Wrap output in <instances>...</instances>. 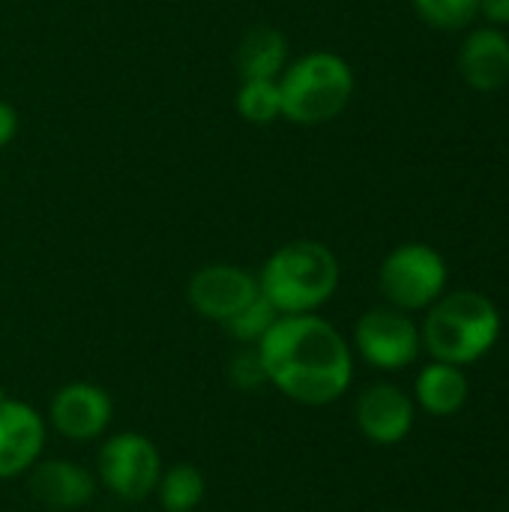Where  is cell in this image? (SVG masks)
I'll use <instances>...</instances> for the list:
<instances>
[{"mask_svg": "<svg viewBox=\"0 0 509 512\" xmlns=\"http://www.w3.org/2000/svg\"><path fill=\"white\" fill-rule=\"evenodd\" d=\"M357 426L372 444L393 447L414 429V402L396 384H375L357 399Z\"/></svg>", "mask_w": 509, "mask_h": 512, "instance_id": "8fae6325", "label": "cell"}, {"mask_svg": "<svg viewBox=\"0 0 509 512\" xmlns=\"http://www.w3.org/2000/svg\"><path fill=\"white\" fill-rule=\"evenodd\" d=\"M480 18H486L492 27L509 24V0H480Z\"/></svg>", "mask_w": 509, "mask_h": 512, "instance_id": "44dd1931", "label": "cell"}, {"mask_svg": "<svg viewBox=\"0 0 509 512\" xmlns=\"http://www.w3.org/2000/svg\"><path fill=\"white\" fill-rule=\"evenodd\" d=\"M99 483L120 501L138 504L156 492L162 477V456L156 444L141 432L111 435L96 456Z\"/></svg>", "mask_w": 509, "mask_h": 512, "instance_id": "8992f818", "label": "cell"}, {"mask_svg": "<svg viewBox=\"0 0 509 512\" xmlns=\"http://www.w3.org/2000/svg\"><path fill=\"white\" fill-rule=\"evenodd\" d=\"M282 117L297 126H321L345 111L354 96V69L333 51H309L279 75Z\"/></svg>", "mask_w": 509, "mask_h": 512, "instance_id": "277c9868", "label": "cell"}, {"mask_svg": "<svg viewBox=\"0 0 509 512\" xmlns=\"http://www.w3.org/2000/svg\"><path fill=\"white\" fill-rule=\"evenodd\" d=\"M30 495L54 512H72L87 507L96 495V477L69 459H48L30 468Z\"/></svg>", "mask_w": 509, "mask_h": 512, "instance_id": "7c38bea8", "label": "cell"}, {"mask_svg": "<svg viewBox=\"0 0 509 512\" xmlns=\"http://www.w3.org/2000/svg\"><path fill=\"white\" fill-rule=\"evenodd\" d=\"M258 294H261L258 276H252L249 270L234 267V264H207V267L195 270L186 285L189 306L201 318L216 321V324L231 321Z\"/></svg>", "mask_w": 509, "mask_h": 512, "instance_id": "ba28073f", "label": "cell"}, {"mask_svg": "<svg viewBox=\"0 0 509 512\" xmlns=\"http://www.w3.org/2000/svg\"><path fill=\"white\" fill-rule=\"evenodd\" d=\"M414 12L435 30H465L480 18V0H411Z\"/></svg>", "mask_w": 509, "mask_h": 512, "instance_id": "ac0fdd59", "label": "cell"}, {"mask_svg": "<svg viewBox=\"0 0 509 512\" xmlns=\"http://www.w3.org/2000/svg\"><path fill=\"white\" fill-rule=\"evenodd\" d=\"M468 378L462 372V366H450V363H429L414 384V399L417 405L432 414V417H453L465 408L468 402Z\"/></svg>", "mask_w": 509, "mask_h": 512, "instance_id": "5bb4252c", "label": "cell"}, {"mask_svg": "<svg viewBox=\"0 0 509 512\" xmlns=\"http://www.w3.org/2000/svg\"><path fill=\"white\" fill-rule=\"evenodd\" d=\"M48 423L45 417L0 393V480H15L27 474L45 450Z\"/></svg>", "mask_w": 509, "mask_h": 512, "instance_id": "30bf717a", "label": "cell"}, {"mask_svg": "<svg viewBox=\"0 0 509 512\" xmlns=\"http://www.w3.org/2000/svg\"><path fill=\"white\" fill-rule=\"evenodd\" d=\"M237 114L252 126H267L282 117V93L279 78H249L240 81L234 96Z\"/></svg>", "mask_w": 509, "mask_h": 512, "instance_id": "e0dca14e", "label": "cell"}, {"mask_svg": "<svg viewBox=\"0 0 509 512\" xmlns=\"http://www.w3.org/2000/svg\"><path fill=\"white\" fill-rule=\"evenodd\" d=\"M339 258L318 240L279 246L258 273V288L279 315H312L339 288Z\"/></svg>", "mask_w": 509, "mask_h": 512, "instance_id": "7a4b0ae2", "label": "cell"}, {"mask_svg": "<svg viewBox=\"0 0 509 512\" xmlns=\"http://www.w3.org/2000/svg\"><path fill=\"white\" fill-rule=\"evenodd\" d=\"M447 276L450 270L438 249L426 243H402L381 261L378 285L390 306L420 312L444 294Z\"/></svg>", "mask_w": 509, "mask_h": 512, "instance_id": "5b68a950", "label": "cell"}, {"mask_svg": "<svg viewBox=\"0 0 509 512\" xmlns=\"http://www.w3.org/2000/svg\"><path fill=\"white\" fill-rule=\"evenodd\" d=\"M459 72L468 87L495 93L509 81V36L501 27L474 30L459 51Z\"/></svg>", "mask_w": 509, "mask_h": 512, "instance_id": "4fadbf2b", "label": "cell"}, {"mask_svg": "<svg viewBox=\"0 0 509 512\" xmlns=\"http://www.w3.org/2000/svg\"><path fill=\"white\" fill-rule=\"evenodd\" d=\"M15 132H18V114H15V108L9 102L0 99V150L6 144H12Z\"/></svg>", "mask_w": 509, "mask_h": 512, "instance_id": "7402d4cb", "label": "cell"}, {"mask_svg": "<svg viewBox=\"0 0 509 512\" xmlns=\"http://www.w3.org/2000/svg\"><path fill=\"white\" fill-rule=\"evenodd\" d=\"M426 351L450 366H468L486 357L501 336V312L480 291L441 294L420 330Z\"/></svg>", "mask_w": 509, "mask_h": 512, "instance_id": "3957f363", "label": "cell"}, {"mask_svg": "<svg viewBox=\"0 0 509 512\" xmlns=\"http://www.w3.org/2000/svg\"><path fill=\"white\" fill-rule=\"evenodd\" d=\"M111 417H114V402L99 384L72 381L51 396L45 423H51V429L63 438L87 444L108 432Z\"/></svg>", "mask_w": 509, "mask_h": 512, "instance_id": "9c48e42d", "label": "cell"}, {"mask_svg": "<svg viewBox=\"0 0 509 512\" xmlns=\"http://www.w3.org/2000/svg\"><path fill=\"white\" fill-rule=\"evenodd\" d=\"M354 348L375 369H405L423 348L420 327L396 306H375L354 327Z\"/></svg>", "mask_w": 509, "mask_h": 512, "instance_id": "52a82bcc", "label": "cell"}, {"mask_svg": "<svg viewBox=\"0 0 509 512\" xmlns=\"http://www.w3.org/2000/svg\"><path fill=\"white\" fill-rule=\"evenodd\" d=\"M228 378L240 390H258L261 384H267V375H264V366H261L255 345H243V351L234 354V360L228 366Z\"/></svg>", "mask_w": 509, "mask_h": 512, "instance_id": "ffe728a7", "label": "cell"}, {"mask_svg": "<svg viewBox=\"0 0 509 512\" xmlns=\"http://www.w3.org/2000/svg\"><path fill=\"white\" fill-rule=\"evenodd\" d=\"M156 495H159V507L165 512H195L207 495V480L195 465L180 462L162 471Z\"/></svg>", "mask_w": 509, "mask_h": 512, "instance_id": "2e32d148", "label": "cell"}, {"mask_svg": "<svg viewBox=\"0 0 509 512\" xmlns=\"http://www.w3.org/2000/svg\"><path fill=\"white\" fill-rule=\"evenodd\" d=\"M237 63V75L240 81L249 78H279L288 66V39L282 30L270 27V24H258L252 27L234 54Z\"/></svg>", "mask_w": 509, "mask_h": 512, "instance_id": "9a60e30c", "label": "cell"}, {"mask_svg": "<svg viewBox=\"0 0 509 512\" xmlns=\"http://www.w3.org/2000/svg\"><path fill=\"white\" fill-rule=\"evenodd\" d=\"M267 384L297 405L321 408L348 393L354 354L345 336L321 315H279L255 345Z\"/></svg>", "mask_w": 509, "mask_h": 512, "instance_id": "6da1fadb", "label": "cell"}, {"mask_svg": "<svg viewBox=\"0 0 509 512\" xmlns=\"http://www.w3.org/2000/svg\"><path fill=\"white\" fill-rule=\"evenodd\" d=\"M279 312L270 306V300L264 294H258L243 312H237L231 321H225L222 327L231 333V339H237L240 345H258L261 336L276 324Z\"/></svg>", "mask_w": 509, "mask_h": 512, "instance_id": "d6986e66", "label": "cell"}]
</instances>
